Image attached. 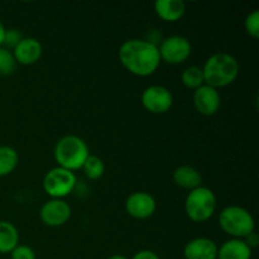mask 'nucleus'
Returning a JSON list of instances; mask_svg holds the SVG:
<instances>
[{
    "label": "nucleus",
    "instance_id": "f257e3e1",
    "mask_svg": "<svg viewBox=\"0 0 259 259\" xmlns=\"http://www.w3.org/2000/svg\"><path fill=\"white\" fill-rule=\"evenodd\" d=\"M119 61L129 73L138 77H148L161 65L158 46L148 39H128L119 48Z\"/></svg>",
    "mask_w": 259,
    "mask_h": 259
},
{
    "label": "nucleus",
    "instance_id": "f03ea898",
    "mask_svg": "<svg viewBox=\"0 0 259 259\" xmlns=\"http://www.w3.org/2000/svg\"><path fill=\"white\" fill-rule=\"evenodd\" d=\"M205 85L219 89L232 85L239 76L240 66L234 56L225 52L214 53L202 66Z\"/></svg>",
    "mask_w": 259,
    "mask_h": 259
},
{
    "label": "nucleus",
    "instance_id": "7ed1b4c3",
    "mask_svg": "<svg viewBox=\"0 0 259 259\" xmlns=\"http://www.w3.org/2000/svg\"><path fill=\"white\" fill-rule=\"evenodd\" d=\"M89 156L90 152L88 143L82 138L73 134H68L58 139L53 149V157L58 167L72 172L82 168Z\"/></svg>",
    "mask_w": 259,
    "mask_h": 259
},
{
    "label": "nucleus",
    "instance_id": "20e7f679",
    "mask_svg": "<svg viewBox=\"0 0 259 259\" xmlns=\"http://www.w3.org/2000/svg\"><path fill=\"white\" fill-rule=\"evenodd\" d=\"M219 227L229 237L244 239L254 232L255 222L247 209L238 205H230L219 212Z\"/></svg>",
    "mask_w": 259,
    "mask_h": 259
},
{
    "label": "nucleus",
    "instance_id": "39448f33",
    "mask_svg": "<svg viewBox=\"0 0 259 259\" xmlns=\"http://www.w3.org/2000/svg\"><path fill=\"white\" fill-rule=\"evenodd\" d=\"M218 201L214 191L209 187L200 186L189 191L185 200V212L194 223H205L214 217Z\"/></svg>",
    "mask_w": 259,
    "mask_h": 259
},
{
    "label": "nucleus",
    "instance_id": "423d86ee",
    "mask_svg": "<svg viewBox=\"0 0 259 259\" xmlns=\"http://www.w3.org/2000/svg\"><path fill=\"white\" fill-rule=\"evenodd\" d=\"M76 184L77 180L75 172L57 166L45 175L42 186L51 199L63 200L75 190Z\"/></svg>",
    "mask_w": 259,
    "mask_h": 259
},
{
    "label": "nucleus",
    "instance_id": "0eeeda50",
    "mask_svg": "<svg viewBox=\"0 0 259 259\" xmlns=\"http://www.w3.org/2000/svg\"><path fill=\"white\" fill-rule=\"evenodd\" d=\"M161 62L168 65H181L186 62L192 53L191 42L182 35H171L161 40L158 46Z\"/></svg>",
    "mask_w": 259,
    "mask_h": 259
},
{
    "label": "nucleus",
    "instance_id": "6e6552de",
    "mask_svg": "<svg viewBox=\"0 0 259 259\" xmlns=\"http://www.w3.org/2000/svg\"><path fill=\"white\" fill-rule=\"evenodd\" d=\"M143 108L154 115H162L171 110L174 105V95L169 89L162 85H152L143 90L141 96Z\"/></svg>",
    "mask_w": 259,
    "mask_h": 259
},
{
    "label": "nucleus",
    "instance_id": "1a4fd4ad",
    "mask_svg": "<svg viewBox=\"0 0 259 259\" xmlns=\"http://www.w3.org/2000/svg\"><path fill=\"white\" fill-rule=\"evenodd\" d=\"M71 214H72V210L65 200L51 199L40 207L39 219L47 227L58 228L67 224Z\"/></svg>",
    "mask_w": 259,
    "mask_h": 259
},
{
    "label": "nucleus",
    "instance_id": "9d476101",
    "mask_svg": "<svg viewBox=\"0 0 259 259\" xmlns=\"http://www.w3.org/2000/svg\"><path fill=\"white\" fill-rule=\"evenodd\" d=\"M157 202L151 194L146 191H136L125 200V211L137 220L149 219L156 212Z\"/></svg>",
    "mask_w": 259,
    "mask_h": 259
},
{
    "label": "nucleus",
    "instance_id": "9b49d317",
    "mask_svg": "<svg viewBox=\"0 0 259 259\" xmlns=\"http://www.w3.org/2000/svg\"><path fill=\"white\" fill-rule=\"evenodd\" d=\"M194 106L199 114L204 116H212L219 111L222 105L219 90L209 85H202L194 91L192 96Z\"/></svg>",
    "mask_w": 259,
    "mask_h": 259
},
{
    "label": "nucleus",
    "instance_id": "f8f14e48",
    "mask_svg": "<svg viewBox=\"0 0 259 259\" xmlns=\"http://www.w3.org/2000/svg\"><path fill=\"white\" fill-rule=\"evenodd\" d=\"M43 47L37 38L23 37V39L13 50L15 61L18 65L32 66L40 60Z\"/></svg>",
    "mask_w": 259,
    "mask_h": 259
},
{
    "label": "nucleus",
    "instance_id": "ddd939ff",
    "mask_svg": "<svg viewBox=\"0 0 259 259\" xmlns=\"http://www.w3.org/2000/svg\"><path fill=\"white\" fill-rule=\"evenodd\" d=\"M218 244L210 238L199 237L190 240L184 248L185 259H217Z\"/></svg>",
    "mask_w": 259,
    "mask_h": 259
},
{
    "label": "nucleus",
    "instance_id": "4468645a",
    "mask_svg": "<svg viewBox=\"0 0 259 259\" xmlns=\"http://www.w3.org/2000/svg\"><path fill=\"white\" fill-rule=\"evenodd\" d=\"M154 12L163 22L176 23L186 13V4L182 0H157L154 3Z\"/></svg>",
    "mask_w": 259,
    "mask_h": 259
},
{
    "label": "nucleus",
    "instance_id": "2eb2a0df",
    "mask_svg": "<svg viewBox=\"0 0 259 259\" xmlns=\"http://www.w3.org/2000/svg\"><path fill=\"white\" fill-rule=\"evenodd\" d=\"M172 179H174L176 186L187 190V191H192V190L202 186V176L200 171L189 164H182V166L177 167L174 171Z\"/></svg>",
    "mask_w": 259,
    "mask_h": 259
},
{
    "label": "nucleus",
    "instance_id": "dca6fc26",
    "mask_svg": "<svg viewBox=\"0 0 259 259\" xmlns=\"http://www.w3.org/2000/svg\"><path fill=\"white\" fill-rule=\"evenodd\" d=\"M252 252L244 240L232 238L218 248L217 259H252Z\"/></svg>",
    "mask_w": 259,
    "mask_h": 259
},
{
    "label": "nucleus",
    "instance_id": "f3484780",
    "mask_svg": "<svg viewBox=\"0 0 259 259\" xmlns=\"http://www.w3.org/2000/svg\"><path fill=\"white\" fill-rule=\"evenodd\" d=\"M19 245V232L13 223L2 220L0 222V254L12 253Z\"/></svg>",
    "mask_w": 259,
    "mask_h": 259
},
{
    "label": "nucleus",
    "instance_id": "a211bd4d",
    "mask_svg": "<svg viewBox=\"0 0 259 259\" xmlns=\"http://www.w3.org/2000/svg\"><path fill=\"white\" fill-rule=\"evenodd\" d=\"M19 163V154L17 149L10 146H0V177L14 172Z\"/></svg>",
    "mask_w": 259,
    "mask_h": 259
},
{
    "label": "nucleus",
    "instance_id": "6ab92c4d",
    "mask_svg": "<svg viewBox=\"0 0 259 259\" xmlns=\"http://www.w3.org/2000/svg\"><path fill=\"white\" fill-rule=\"evenodd\" d=\"M181 81L184 86L190 90H196L200 86L205 85L204 72H202L201 67L197 66H190V67L185 68L184 72L181 75Z\"/></svg>",
    "mask_w": 259,
    "mask_h": 259
},
{
    "label": "nucleus",
    "instance_id": "aec40b11",
    "mask_svg": "<svg viewBox=\"0 0 259 259\" xmlns=\"http://www.w3.org/2000/svg\"><path fill=\"white\" fill-rule=\"evenodd\" d=\"M81 169H82L83 174H85V176L89 180L96 181V180H100L103 175L105 174V163H104V161L100 157L91 156L90 154Z\"/></svg>",
    "mask_w": 259,
    "mask_h": 259
},
{
    "label": "nucleus",
    "instance_id": "412c9836",
    "mask_svg": "<svg viewBox=\"0 0 259 259\" xmlns=\"http://www.w3.org/2000/svg\"><path fill=\"white\" fill-rule=\"evenodd\" d=\"M17 61H15L13 51L5 47H0V75L10 76L17 70Z\"/></svg>",
    "mask_w": 259,
    "mask_h": 259
},
{
    "label": "nucleus",
    "instance_id": "4be33fe9",
    "mask_svg": "<svg viewBox=\"0 0 259 259\" xmlns=\"http://www.w3.org/2000/svg\"><path fill=\"white\" fill-rule=\"evenodd\" d=\"M244 29L249 37L258 39L259 38V12L253 10L252 13L245 17L244 20Z\"/></svg>",
    "mask_w": 259,
    "mask_h": 259
},
{
    "label": "nucleus",
    "instance_id": "5701e85b",
    "mask_svg": "<svg viewBox=\"0 0 259 259\" xmlns=\"http://www.w3.org/2000/svg\"><path fill=\"white\" fill-rule=\"evenodd\" d=\"M22 39H23V35L18 29H14V28L5 29L4 40H3V47L13 51L15 48V46H17Z\"/></svg>",
    "mask_w": 259,
    "mask_h": 259
},
{
    "label": "nucleus",
    "instance_id": "b1692460",
    "mask_svg": "<svg viewBox=\"0 0 259 259\" xmlns=\"http://www.w3.org/2000/svg\"><path fill=\"white\" fill-rule=\"evenodd\" d=\"M10 259H37V254L29 245L19 244L12 250Z\"/></svg>",
    "mask_w": 259,
    "mask_h": 259
},
{
    "label": "nucleus",
    "instance_id": "393cba45",
    "mask_svg": "<svg viewBox=\"0 0 259 259\" xmlns=\"http://www.w3.org/2000/svg\"><path fill=\"white\" fill-rule=\"evenodd\" d=\"M132 259H161L158 257L157 253H154L153 250H149V249H143V250H139L137 252L136 254L132 257Z\"/></svg>",
    "mask_w": 259,
    "mask_h": 259
},
{
    "label": "nucleus",
    "instance_id": "a878e982",
    "mask_svg": "<svg viewBox=\"0 0 259 259\" xmlns=\"http://www.w3.org/2000/svg\"><path fill=\"white\" fill-rule=\"evenodd\" d=\"M243 240H244V242L247 243V245L252 250L255 249V248H257L258 244H259V237H258V234L255 232L250 233V234L248 235V237H245Z\"/></svg>",
    "mask_w": 259,
    "mask_h": 259
},
{
    "label": "nucleus",
    "instance_id": "bb28decb",
    "mask_svg": "<svg viewBox=\"0 0 259 259\" xmlns=\"http://www.w3.org/2000/svg\"><path fill=\"white\" fill-rule=\"evenodd\" d=\"M5 29H7V28H5L4 24H3V23L0 22V47H2V46H3V40H4Z\"/></svg>",
    "mask_w": 259,
    "mask_h": 259
},
{
    "label": "nucleus",
    "instance_id": "cd10ccee",
    "mask_svg": "<svg viewBox=\"0 0 259 259\" xmlns=\"http://www.w3.org/2000/svg\"><path fill=\"white\" fill-rule=\"evenodd\" d=\"M108 259H129V258L125 257V255H123V254H113V255H110Z\"/></svg>",
    "mask_w": 259,
    "mask_h": 259
}]
</instances>
